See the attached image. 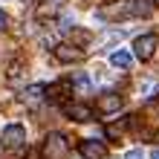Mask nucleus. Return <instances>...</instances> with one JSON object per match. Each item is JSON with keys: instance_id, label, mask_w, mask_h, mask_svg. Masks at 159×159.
I'll list each match as a JSON object with an SVG mask.
<instances>
[{"instance_id": "obj_1", "label": "nucleus", "mask_w": 159, "mask_h": 159, "mask_svg": "<svg viewBox=\"0 0 159 159\" xmlns=\"http://www.w3.org/2000/svg\"><path fill=\"white\" fill-rule=\"evenodd\" d=\"M133 15V0H113V3H107V6H101L98 9V17L101 20H127V17Z\"/></svg>"}, {"instance_id": "obj_2", "label": "nucleus", "mask_w": 159, "mask_h": 159, "mask_svg": "<svg viewBox=\"0 0 159 159\" xmlns=\"http://www.w3.org/2000/svg\"><path fill=\"white\" fill-rule=\"evenodd\" d=\"M67 136L64 133H49L46 136V145H43V156L46 159H61L64 153H67Z\"/></svg>"}, {"instance_id": "obj_3", "label": "nucleus", "mask_w": 159, "mask_h": 159, "mask_svg": "<svg viewBox=\"0 0 159 159\" xmlns=\"http://www.w3.org/2000/svg\"><path fill=\"white\" fill-rule=\"evenodd\" d=\"M23 142H26V130L20 125H9L3 130V148L6 151H20Z\"/></svg>"}, {"instance_id": "obj_4", "label": "nucleus", "mask_w": 159, "mask_h": 159, "mask_svg": "<svg viewBox=\"0 0 159 159\" xmlns=\"http://www.w3.org/2000/svg\"><path fill=\"white\" fill-rule=\"evenodd\" d=\"M133 52L139 61H151L153 52H156V38L153 35H139V38L133 41Z\"/></svg>"}, {"instance_id": "obj_5", "label": "nucleus", "mask_w": 159, "mask_h": 159, "mask_svg": "<svg viewBox=\"0 0 159 159\" xmlns=\"http://www.w3.org/2000/svg\"><path fill=\"white\" fill-rule=\"evenodd\" d=\"M78 151L84 159H104L107 156V145L98 142V139H84V142L78 145Z\"/></svg>"}, {"instance_id": "obj_6", "label": "nucleus", "mask_w": 159, "mask_h": 159, "mask_svg": "<svg viewBox=\"0 0 159 159\" xmlns=\"http://www.w3.org/2000/svg\"><path fill=\"white\" fill-rule=\"evenodd\" d=\"M96 110H98L101 116L119 113V110H121V96H116V93H104V96H98V101H96Z\"/></svg>"}, {"instance_id": "obj_7", "label": "nucleus", "mask_w": 159, "mask_h": 159, "mask_svg": "<svg viewBox=\"0 0 159 159\" xmlns=\"http://www.w3.org/2000/svg\"><path fill=\"white\" fill-rule=\"evenodd\" d=\"M55 58L64 61V64H75L84 58V49H78V46H72V43H58L55 46Z\"/></svg>"}, {"instance_id": "obj_8", "label": "nucleus", "mask_w": 159, "mask_h": 159, "mask_svg": "<svg viewBox=\"0 0 159 159\" xmlns=\"http://www.w3.org/2000/svg\"><path fill=\"white\" fill-rule=\"evenodd\" d=\"M64 113H67V119H72V121H90L93 119V110L87 104H67Z\"/></svg>"}, {"instance_id": "obj_9", "label": "nucleus", "mask_w": 159, "mask_h": 159, "mask_svg": "<svg viewBox=\"0 0 159 159\" xmlns=\"http://www.w3.org/2000/svg\"><path fill=\"white\" fill-rule=\"evenodd\" d=\"M43 96H46V87H41V84H32V87H26L23 90V101L26 104H38V101H43Z\"/></svg>"}, {"instance_id": "obj_10", "label": "nucleus", "mask_w": 159, "mask_h": 159, "mask_svg": "<svg viewBox=\"0 0 159 159\" xmlns=\"http://www.w3.org/2000/svg\"><path fill=\"white\" fill-rule=\"evenodd\" d=\"M110 64H113V67H119V70H130V67H133V55L125 52V49H119V52L110 55Z\"/></svg>"}, {"instance_id": "obj_11", "label": "nucleus", "mask_w": 159, "mask_h": 159, "mask_svg": "<svg viewBox=\"0 0 159 159\" xmlns=\"http://www.w3.org/2000/svg\"><path fill=\"white\" fill-rule=\"evenodd\" d=\"M67 6V0H41V15H55Z\"/></svg>"}, {"instance_id": "obj_12", "label": "nucleus", "mask_w": 159, "mask_h": 159, "mask_svg": "<svg viewBox=\"0 0 159 159\" xmlns=\"http://www.w3.org/2000/svg\"><path fill=\"white\" fill-rule=\"evenodd\" d=\"M70 41H72V46H87V43H90V32L70 29Z\"/></svg>"}, {"instance_id": "obj_13", "label": "nucleus", "mask_w": 159, "mask_h": 159, "mask_svg": "<svg viewBox=\"0 0 159 159\" xmlns=\"http://www.w3.org/2000/svg\"><path fill=\"white\" fill-rule=\"evenodd\" d=\"M130 125H133V116H125L121 121H116V125H110V127H107V133H110V136H119L121 130H127Z\"/></svg>"}, {"instance_id": "obj_14", "label": "nucleus", "mask_w": 159, "mask_h": 159, "mask_svg": "<svg viewBox=\"0 0 159 159\" xmlns=\"http://www.w3.org/2000/svg\"><path fill=\"white\" fill-rule=\"evenodd\" d=\"M72 87H75L78 93H87V90H90V78H87V72H75V75H72Z\"/></svg>"}, {"instance_id": "obj_15", "label": "nucleus", "mask_w": 159, "mask_h": 159, "mask_svg": "<svg viewBox=\"0 0 159 159\" xmlns=\"http://www.w3.org/2000/svg\"><path fill=\"white\" fill-rule=\"evenodd\" d=\"M133 15H151V0H133Z\"/></svg>"}, {"instance_id": "obj_16", "label": "nucleus", "mask_w": 159, "mask_h": 159, "mask_svg": "<svg viewBox=\"0 0 159 159\" xmlns=\"http://www.w3.org/2000/svg\"><path fill=\"white\" fill-rule=\"evenodd\" d=\"M6 26H9V17H6L3 9H0V29H6Z\"/></svg>"}, {"instance_id": "obj_17", "label": "nucleus", "mask_w": 159, "mask_h": 159, "mask_svg": "<svg viewBox=\"0 0 159 159\" xmlns=\"http://www.w3.org/2000/svg\"><path fill=\"white\" fill-rule=\"evenodd\" d=\"M127 159H142V151H139V148H133V151L127 153Z\"/></svg>"}, {"instance_id": "obj_18", "label": "nucleus", "mask_w": 159, "mask_h": 159, "mask_svg": "<svg viewBox=\"0 0 159 159\" xmlns=\"http://www.w3.org/2000/svg\"><path fill=\"white\" fill-rule=\"evenodd\" d=\"M151 159H159V148H156V151H151Z\"/></svg>"}, {"instance_id": "obj_19", "label": "nucleus", "mask_w": 159, "mask_h": 159, "mask_svg": "<svg viewBox=\"0 0 159 159\" xmlns=\"http://www.w3.org/2000/svg\"><path fill=\"white\" fill-rule=\"evenodd\" d=\"M151 3H153V6H159V0H151Z\"/></svg>"}]
</instances>
